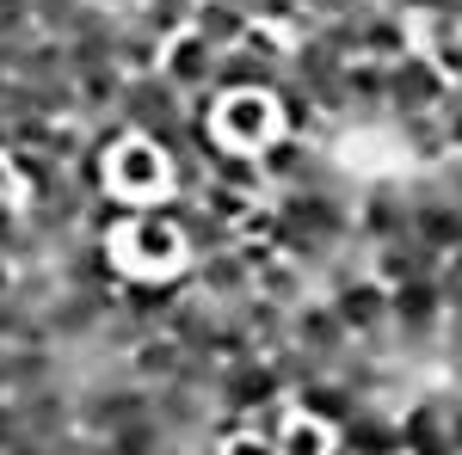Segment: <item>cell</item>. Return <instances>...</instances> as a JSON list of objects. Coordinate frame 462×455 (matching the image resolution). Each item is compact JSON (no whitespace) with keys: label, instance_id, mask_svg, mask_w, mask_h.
Segmentation results:
<instances>
[{"label":"cell","instance_id":"6da1fadb","mask_svg":"<svg viewBox=\"0 0 462 455\" xmlns=\"http://www.w3.org/2000/svg\"><path fill=\"white\" fill-rule=\"evenodd\" d=\"M210 394H216V406H222V413L247 419V413H259V406L284 400L290 387H284V376H278V363L259 350V357H241V363H222V376H216Z\"/></svg>","mask_w":462,"mask_h":455},{"label":"cell","instance_id":"7a4b0ae2","mask_svg":"<svg viewBox=\"0 0 462 455\" xmlns=\"http://www.w3.org/2000/svg\"><path fill=\"white\" fill-rule=\"evenodd\" d=\"M444 99H450V74L431 56L407 50L401 62H389V117H431Z\"/></svg>","mask_w":462,"mask_h":455},{"label":"cell","instance_id":"3957f363","mask_svg":"<svg viewBox=\"0 0 462 455\" xmlns=\"http://www.w3.org/2000/svg\"><path fill=\"white\" fill-rule=\"evenodd\" d=\"M259 167H265V185L272 191H333V173H327V160L315 154V141L290 136V130L259 148Z\"/></svg>","mask_w":462,"mask_h":455},{"label":"cell","instance_id":"277c9868","mask_svg":"<svg viewBox=\"0 0 462 455\" xmlns=\"http://www.w3.org/2000/svg\"><path fill=\"white\" fill-rule=\"evenodd\" d=\"M389 320L401 339H413V350L438 339V326L450 320V302H444V289L438 278H413V283H394L389 289Z\"/></svg>","mask_w":462,"mask_h":455},{"label":"cell","instance_id":"5b68a950","mask_svg":"<svg viewBox=\"0 0 462 455\" xmlns=\"http://www.w3.org/2000/svg\"><path fill=\"white\" fill-rule=\"evenodd\" d=\"M327 302H333V314L346 320V332H352V339H376V332L389 326V283L370 278V271L352 278V283H339Z\"/></svg>","mask_w":462,"mask_h":455},{"label":"cell","instance_id":"8992f818","mask_svg":"<svg viewBox=\"0 0 462 455\" xmlns=\"http://www.w3.org/2000/svg\"><path fill=\"white\" fill-rule=\"evenodd\" d=\"M185 296H191V289H185V283H173V278H124V283H117L124 320H136L143 332H161Z\"/></svg>","mask_w":462,"mask_h":455},{"label":"cell","instance_id":"52a82bcc","mask_svg":"<svg viewBox=\"0 0 462 455\" xmlns=\"http://www.w3.org/2000/svg\"><path fill=\"white\" fill-rule=\"evenodd\" d=\"M438 265H444V252L426 246L420 234H401V241L370 246V278H383L389 289L394 283H413V278H438Z\"/></svg>","mask_w":462,"mask_h":455},{"label":"cell","instance_id":"ba28073f","mask_svg":"<svg viewBox=\"0 0 462 455\" xmlns=\"http://www.w3.org/2000/svg\"><path fill=\"white\" fill-rule=\"evenodd\" d=\"M290 345L339 363L352 350V332H346V320L333 314V302H302V308H290Z\"/></svg>","mask_w":462,"mask_h":455},{"label":"cell","instance_id":"9c48e42d","mask_svg":"<svg viewBox=\"0 0 462 455\" xmlns=\"http://www.w3.org/2000/svg\"><path fill=\"white\" fill-rule=\"evenodd\" d=\"M216 50L210 37H198V32H179L173 43H167V56H161V74L173 80L179 93L191 99V93H210V80H216Z\"/></svg>","mask_w":462,"mask_h":455},{"label":"cell","instance_id":"30bf717a","mask_svg":"<svg viewBox=\"0 0 462 455\" xmlns=\"http://www.w3.org/2000/svg\"><path fill=\"white\" fill-rule=\"evenodd\" d=\"M278 80H284V68L278 62H265V56H253V50H222L216 56V80L210 93H222V99H241V93H278Z\"/></svg>","mask_w":462,"mask_h":455},{"label":"cell","instance_id":"8fae6325","mask_svg":"<svg viewBox=\"0 0 462 455\" xmlns=\"http://www.w3.org/2000/svg\"><path fill=\"white\" fill-rule=\"evenodd\" d=\"M413 197V234L438 252H457L462 246V204L438 185V191H407Z\"/></svg>","mask_w":462,"mask_h":455},{"label":"cell","instance_id":"7c38bea8","mask_svg":"<svg viewBox=\"0 0 462 455\" xmlns=\"http://www.w3.org/2000/svg\"><path fill=\"white\" fill-rule=\"evenodd\" d=\"M401 234H413V197L407 191H370L357 204V241L383 246V241H401Z\"/></svg>","mask_w":462,"mask_h":455},{"label":"cell","instance_id":"4fadbf2b","mask_svg":"<svg viewBox=\"0 0 462 455\" xmlns=\"http://www.w3.org/2000/svg\"><path fill=\"white\" fill-rule=\"evenodd\" d=\"M357 56H370V62H401V56H407V13H401V6H364V13H357Z\"/></svg>","mask_w":462,"mask_h":455},{"label":"cell","instance_id":"5bb4252c","mask_svg":"<svg viewBox=\"0 0 462 455\" xmlns=\"http://www.w3.org/2000/svg\"><path fill=\"white\" fill-rule=\"evenodd\" d=\"M235 320L253 332V345L265 350V357H272L278 345H290V308L272 302V296H259V289H247V296L235 302Z\"/></svg>","mask_w":462,"mask_h":455},{"label":"cell","instance_id":"9a60e30c","mask_svg":"<svg viewBox=\"0 0 462 455\" xmlns=\"http://www.w3.org/2000/svg\"><path fill=\"white\" fill-rule=\"evenodd\" d=\"M130 369H136V382H148V387L179 382V369H185V345H179L173 332H143V345L130 350Z\"/></svg>","mask_w":462,"mask_h":455},{"label":"cell","instance_id":"2e32d148","mask_svg":"<svg viewBox=\"0 0 462 455\" xmlns=\"http://www.w3.org/2000/svg\"><path fill=\"white\" fill-rule=\"evenodd\" d=\"M191 32L210 37L216 50H235V43L253 32V13L241 6V0H198V13H191Z\"/></svg>","mask_w":462,"mask_h":455},{"label":"cell","instance_id":"e0dca14e","mask_svg":"<svg viewBox=\"0 0 462 455\" xmlns=\"http://www.w3.org/2000/svg\"><path fill=\"white\" fill-rule=\"evenodd\" d=\"M333 437H339L346 455H401V424L383 419V413H370V406H364L352 424H339Z\"/></svg>","mask_w":462,"mask_h":455},{"label":"cell","instance_id":"ac0fdd59","mask_svg":"<svg viewBox=\"0 0 462 455\" xmlns=\"http://www.w3.org/2000/svg\"><path fill=\"white\" fill-rule=\"evenodd\" d=\"M346 105L357 117H383L389 111V62H370V56L346 62Z\"/></svg>","mask_w":462,"mask_h":455},{"label":"cell","instance_id":"d6986e66","mask_svg":"<svg viewBox=\"0 0 462 455\" xmlns=\"http://www.w3.org/2000/svg\"><path fill=\"white\" fill-rule=\"evenodd\" d=\"M198 289L204 296H247L253 289V265H247V252H241V241L228 246V252H210V259H198Z\"/></svg>","mask_w":462,"mask_h":455},{"label":"cell","instance_id":"ffe728a7","mask_svg":"<svg viewBox=\"0 0 462 455\" xmlns=\"http://www.w3.org/2000/svg\"><path fill=\"white\" fill-rule=\"evenodd\" d=\"M272 99H278V117H284V130H290V136H320L327 111H320L315 99H309V86H302V80H290V74H284Z\"/></svg>","mask_w":462,"mask_h":455},{"label":"cell","instance_id":"44dd1931","mask_svg":"<svg viewBox=\"0 0 462 455\" xmlns=\"http://www.w3.org/2000/svg\"><path fill=\"white\" fill-rule=\"evenodd\" d=\"M191 13H198V0H136V25L154 32L161 43H173L179 32H191Z\"/></svg>","mask_w":462,"mask_h":455},{"label":"cell","instance_id":"7402d4cb","mask_svg":"<svg viewBox=\"0 0 462 455\" xmlns=\"http://www.w3.org/2000/svg\"><path fill=\"white\" fill-rule=\"evenodd\" d=\"M161 56H167V43H161L154 32H143L136 19L117 32V68H124V74H154V62H161Z\"/></svg>","mask_w":462,"mask_h":455},{"label":"cell","instance_id":"603a6c76","mask_svg":"<svg viewBox=\"0 0 462 455\" xmlns=\"http://www.w3.org/2000/svg\"><path fill=\"white\" fill-rule=\"evenodd\" d=\"M32 19L43 37H74L87 19V0H32Z\"/></svg>","mask_w":462,"mask_h":455},{"label":"cell","instance_id":"cb8c5ba5","mask_svg":"<svg viewBox=\"0 0 462 455\" xmlns=\"http://www.w3.org/2000/svg\"><path fill=\"white\" fill-rule=\"evenodd\" d=\"M302 265H290V259H272V265H259V278H253V289L259 296H272V302H296V289H302Z\"/></svg>","mask_w":462,"mask_h":455},{"label":"cell","instance_id":"d4e9b609","mask_svg":"<svg viewBox=\"0 0 462 455\" xmlns=\"http://www.w3.org/2000/svg\"><path fill=\"white\" fill-rule=\"evenodd\" d=\"M117 173H124V197H136L148 178L161 173V160H154V141H136V148H130V154L117 160Z\"/></svg>","mask_w":462,"mask_h":455},{"label":"cell","instance_id":"484cf974","mask_svg":"<svg viewBox=\"0 0 462 455\" xmlns=\"http://www.w3.org/2000/svg\"><path fill=\"white\" fill-rule=\"evenodd\" d=\"M438 289H444L450 314H462V246H457V252H444V265H438Z\"/></svg>","mask_w":462,"mask_h":455},{"label":"cell","instance_id":"4316f807","mask_svg":"<svg viewBox=\"0 0 462 455\" xmlns=\"http://www.w3.org/2000/svg\"><path fill=\"white\" fill-rule=\"evenodd\" d=\"M394 6H401V13H426V19H444V13L462 19V0H394Z\"/></svg>","mask_w":462,"mask_h":455},{"label":"cell","instance_id":"83f0119b","mask_svg":"<svg viewBox=\"0 0 462 455\" xmlns=\"http://www.w3.org/2000/svg\"><path fill=\"white\" fill-rule=\"evenodd\" d=\"M302 6H309L315 19H346V13H364L370 0H302Z\"/></svg>","mask_w":462,"mask_h":455},{"label":"cell","instance_id":"f1b7e54d","mask_svg":"<svg viewBox=\"0 0 462 455\" xmlns=\"http://www.w3.org/2000/svg\"><path fill=\"white\" fill-rule=\"evenodd\" d=\"M444 191L462 204V160H450V167H444Z\"/></svg>","mask_w":462,"mask_h":455},{"label":"cell","instance_id":"f546056e","mask_svg":"<svg viewBox=\"0 0 462 455\" xmlns=\"http://www.w3.org/2000/svg\"><path fill=\"white\" fill-rule=\"evenodd\" d=\"M450 357L462 363V314H450Z\"/></svg>","mask_w":462,"mask_h":455},{"label":"cell","instance_id":"4dcf8cb0","mask_svg":"<svg viewBox=\"0 0 462 455\" xmlns=\"http://www.w3.org/2000/svg\"><path fill=\"white\" fill-rule=\"evenodd\" d=\"M6 93H13V74L0 68V105H6Z\"/></svg>","mask_w":462,"mask_h":455},{"label":"cell","instance_id":"1f68e13d","mask_svg":"<svg viewBox=\"0 0 462 455\" xmlns=\"http://www.w3.org/2000/svg\"><path fill=\"white\" fill-rule=\"evenodd\" d=\"M0 191H6V167H0Z\"/></svg>","mask_w":462,"mask_h":455},{"label":"cell","instance_id":"d6a6232c","mask_svg":"<svg viewBox=\"0 0 462 455\" xmlns=\"http://www.w3.org/2000/svg\"><path fill=\"white\" fill-rule=\"evenodd\" d=\"M370 6H394V0H370Z\"/></svg>","mask_w":462,"mask_h":455},{"label":"cell","instance_id":"836d02e7","mask_svg":"<svg viewBox=\"0 0 462 455\" xmlns=\"http://www.w3.org/2000/svg\"><path fill=\"white\" fill-rule=\"evenodd\" d=\"M457 86H462V80H457Z\"/></svg>","mask_w":462,"mask_h":455},{"label":"cell","instance_id":"e575fe53","mask_svg":"<svg viewBox=\"0 0 462 455\" xmlns=\"http://www.w3.org/2000/svg\"><path fill=\"white\" fill-rule=\"evenodd\" d=\"M106 6H111V0H106Z\"/></svg>","mask_w":462,"mask_h":455}]
</instances>
